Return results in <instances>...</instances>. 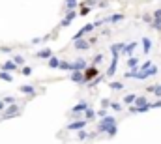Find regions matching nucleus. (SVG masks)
Returning a JSON list of instances; mask_svg holds the SVG:
<instances>
[{
    "mask_svg": "<svg viewBox=\"0 0 161 144\" xmlns=\"http://www.w3.org/2000/svg\"><path fill=\"white\" fill-rule=\"evenodd\" d=\"M21 92L23 94H28V96H36V90L32 86H21Z\"/></svg>",
    "mask_w": 161,
    "mask_h": 144,
    "instance_id": "obj_17",
    "label": "nucleus"
},
{
    "mask_svg": "<svg viewBox=\"0 0 161 144\" xmlns=\"http://www.w3.org/2000/svg\"><path fill=\"white\" fill-rule=\"evenodd\" d=\"M127 68H131L129 71L137 73V71H139V58H135V56H131V58L127 60Z\"/></svg>",
    "mask_w": 161,
    "mask_h": 144,
    "instance_id": "obj_4",
    "label": "nucleus"
},
{
    "mask_svg": "<svg viewBox=\"0 0 161 144\" xmlns=\"http://www.w3.org/2000/svg\"><path fill=\"white\" fill-rule=\"evenodd\" d=\"M122 19H124V15H120V13H116V15H113V17H109L107 21H109V23H118V21H122Z\"/></svg>",
    "mask_w": 161,
    "mask_h": 144,
    "instance_id": "obj_23",
    "label": "nucleus"
},
{
    "mask_svg": "<svg viewBox=\"0 0 161 144\" xmlns=\"http://www.w3.org/2000/svg\"><path fill=\"white\" fill-rule=\"evenodd\" d=\"M49 68H53V69L60 68V60H58L56 56H51V58H49Z\"/></svg>",
    "mask_w": 161,
    "mask_h": 144,
    "instance_id": "obj_15",
    "label": "nucleus"
},
{
    "mask_svg": "<svg viewBox=\"0 0 161 144\" xmlns=\"http://www.w3.org/2000/svg\"><path fill=\"white\" fill-rule=\"evenodd\" d=\"M111 51H113V56H116V58H118V54L124 51V43H114V45L111 47Z\"/></svg>",
    "mask_w": 161,
    "mask_h": 144,
    "instance_id": "obj_8",
    "label": "nucleus"
},
{
    "mask_svg": "<svg viewBox=\"0 0 161 144\" xmlns=\"http://www.w3.org/2000/svg\"><path fill=\"white\" fill-rule=\"evenodd\" d=\"M0 79H4V80H11V77H9L8 73H0Z\"/></svg>",
    "mask_w": 161,
    "mask_h": 144,
    "instance_id": "obj_32",
    "label": "nucleus"
},
{
    "mask_svg": "<svg viewBox=\"0 0 161 144\" xmlns=\"http://www.w3.org/2000/svg\"><path fill=\"white\" fill-rule=\"evenodd\" d=\"M96 75H97V69H96V68H90V69H86V73H84V79L90 80V79H94Z\"/></svg>",
    "mask_w": 161,
    "mask_h": 144,
    "instance_id": "obj_16",
    "label": "nucleus"
},
{
    "mask_svg": "<svg viewBox=\"0 0 161 144\" xmlns=\"http://www.w3.org/2000/svg\"><path fill=\"white\" fill-rule=\"evenodd\" d=\"M75 4H77L75 0H68V2H66V9H68V11H73V8H75Z\"/></svg>",
    "mask_w": 161,
    "mask_h": 144,
    "instance_id": "obj_24",
    "label": "nucleus"
},
{
    "mask_svg": "<svg viewBox=\"0 0 161 144\" xmlns=\"http://www.w3.org/2000/svg\"><path fill=\"white\" fill-rule=\"evenodd\" d=\"M86 68V62L80 58V60H75L73 64H71V71H80V69H84Z\"/></svg>",
    "mask_w": 161,
    "mask_h": 144,
    "instance_id": "obj_7",
    "label": "nucleus"
},
{
    "mask_svg": "<svg viewBox=\"0 0 161 144\" xmlns=\"http://www.w3.org/2000/svg\"><path fill=\"white\" fill-rule=\"evenodd\" d=\"M116 64H118V58H116V56H113V62H111V68L107 69V75H109V77H113V75H114V71H116Z\"/></svg>",
    "mask_w": 161,
    "mask_h": 144,
    "instance_id": "obj_10",
    "label": "nucleus"
},
{
    "mask_svg": "<svg viewBox=\"0 0 161 144\" xmlns=\"http://www.w3.org/2000/svg\"><path fill=\"white\" fill-rule=\"evenodd\" d=\"M154 17H156V19H161V9H156V11H154Z\"/></svg>",
    "mask_w": 161,
    "mask_h": 144,
    "instance_id": "obj_34",
    "label": "nucleus"
},
{
    "mask_svg": "<svg viewBox=\"0 0 161 144\" xmlns=\"http://www.w3.org/2000/svg\"><path fill=\"white\" fill-rule=\"evenodd\" d=\"M135 49H137V41H131V43L124 45V51H122V53H124L125 56H129V58H131V56H133V51H135Z\"/></svg>",
    "mask_w": 161,
    "mask_h": 144,
    "instance_id": "obj_3",
    "label": "nucleus"
},
{
    "mask_svg": "<svg viewBox=\"0 0 161 144\" xmlns=\"http://www.w3.org/2000/svg\"><path fill=\"white\" fill-rule=\"evenodd\" d=\"M135 99H137L135 94H127V96L124 97V103H125V105H131V103H135Z\"/></svg>",
    "mask_w": 161,
    "mask_h": 144,
    "instance_id": "obj_18",
    "label": "nucleus"
},
{
    "mask_svg": "<svg viewBox=\"0 0 161 144\" xmlns=\"http://www.w3.org/2000/svg\"><path fill=\"white\" fill-rule=\"evenodd\" d=\"M73 17H75V11H69V13H68V17L64 19V23H62V26H68V25H69V23L73 21Z\"/></svg>",
    "mask_w": 161,
    "mask_h": 144,
    "instance_id": "obj_20",
    "label": "nucleus"
},
{
    "mask_svg": "<svg viewBox=\"0 0 161 144\" xmlns=\"http://www.w3.org/2000/svg\"><path fill=\"white\" fill-rule=\"evenodd\" d=\"M148 92H154L156 97H161V84L159 86H148Z\"/></svg>",
    "mask_w": 161,
    "mask_h": 144,
    "instance_id": "obj_21",
    "label": "nucleus"
},
{
    "mask_svg": "<svg viewBox=\"0 0 161 144\" xmlns=\"http://www.w3.org/2000/svg\"><path fill=\"white\" fill-rule=\"evenodd\" d=\"M116 131H118V127H116V125H113V127L107 131V135H109V137H114V135H116Z\"/></svg>",
    "mask_w": 161,
    "mask_h": 144,
    "instance_id": "obj_27",
    "label": "nucleus"
},
{
    "mask_svg": "<svg viewBox=\"0 0 161 144\" xmlns=\"http://www.w3.org/2000/svg\"><path fill=\"white\" fill-rule=\"evenodd\" d=\"M101 60H103V54H97V56H96V58H94V62H96V64H99V62H101Z\"/></svg>",
    "mask_w": 161,
    "mask_h": 144,
    "instance_id": "obj_33",
    "label": "nucleus"
},
{
    "mask_svg": "<svg viewBox=\"0 0 161 144\" xmlns=\"http://www.w3.org/2000/svg\"><path fill=\"white\" fill-rule=\"evenodd\" d=\"M75 49H77V51H86V49H90V41L77 39V41H75Z\"/></svg>",
    "mask_w": 161,
    "mask_h": 144,
    "instance_id": "obj_6",
    "label": "nucleus"
},
{
    "mask_svg": "<svg viewBox=\"0 0 161 144\" xmlns=\"http://www.w3.org/2000/svg\"><path fill=\"white\" fill-rule=\"evenodd\" d=\"M86 125V120H77V122H71V124H68L66 127L69 129V131H79V129H82Z\"/></svg>",
    "mask_w": 161,
    "mask_h": 144,
    "instance_id": "obj_2",
    "label": "nucleus"
},
{
    "mask_svg": "<svg viewBox=\"0 0 161 144\" xmlns=\"http://www.w3.org/2000/svg\"><path fill=\"white\" fill-rule=\"evenodd\" d=\"M4 110V101H0V112Z\"/></svg>",
    "mask_w": 161,
    "mask_h": 144,
    "instance_id": "obj_37",
    "label": "nucleus"
},
{
    "mask_svg": "<svg viewBox=\"0 0 161 144\" xmlns=\"http://www.w3.org/2000/svg\"><path fill=\"white\" fill-rule=\"evenodd\" d=\"M15 69H17V64L15 62H6L2 66V71H15Z\"/></svg>",
    "mask_w": 161,
    "mask_h": 144,
    "instance_id": "obj_13",
    "label": "nucleus"
},
{
    "mask_svg": "<svg viewBox=\"0 0 161 144\" xmlns=\"http://www.w3.org/2000/svg\"><path fill=\"white\" fill-rule=\"evenodd\" d=\"M71 80H73V82H77V84H80V82H82V80H86V79H84V75H80L79 71H73Z\"/></svg>",
    "mask_w": 161,
    "mask_h": 144,
    "instance_id": "obj_14",
    "label": "nucleus"
},
{
    "mask_svg": "<svg viewBox=\"0 0 161 144\" xmlns=\"http://www.w3.org/2000/svg\"><path fill=\"white\" fill-rule=\"evenodd\" d=\"M60 69H64V71H71V64H68V62H60Z\"/></svg>",
    "mask_w": 161,
    "mask_h": 144,
    "instance_id": "obj_25",
    "label": "nucleus"
},
{
    "mask_svg": "<svg viewBox=\"0 0 161 144\" xmlns=\"http://www.w3.org/2000/svg\"><path fill=\"white\" fill-rule=\"evenodd\" d=\"M111 108H113V110H118V112H120V110H122V105H120V103H111Z\"/></svg>",
    "mask_w": 161,
    "mask_h": 144,
    "instance_id": "obj_29",
    "label": "nucleus"
},
{
    "mask_svg": "<svg viewBox=\"0 0 161 144\" xmlns=\"http://www.w3.org/2000/svg\"><path fill=\"white\" fill-rule=\"evenodd\" d=\"M109 86H111L113 90H122V88H124V84H122V82H111Z\"/></svg>",
    "mask_w": 161,
    "mask_h": 144,
    "instance_id": "obj_26",
    "label": "nucleus"
},
{
    "mask_svg": "<svg viewBox=\"0 0 161 144\" xmlns=\"http://www.w3.org/2000/svg\"><path fill=\"white\" fill-rule=\"evenodd\" d=\"M4 103H15V97H11V96H8V97L4 99Z\"/></svg>",
    "mask_w": 161,
    "mask_h": 144,
    "instance_id": "obj_30",
    "label": "nucleus"
},
{
    "mask_svg": "<svg viewBox=\"0 0 161 144\" xmlns=\"http://www.w3.org/2000/svg\"><path fill=\"white\" fill-rule=\"evenodd\" d=\"M23 73H25V75H30V73H32V68H25Z\"/></svg>",
    "mask_w": 161,
    "mask_h": 144,
    "instance_id": "obj_36",
    "label": "nucleus"
},
{
    "mask_svg": "<svg viewBox=\"0 0 161 144\" xmlns=\"http://www.w3.org/2000/svg\"><path fill=\"white\" fill-rule=\"evenodd\" d=\"M152 51V41L150 37H142V54H150Z\"/></svg>",
    "mask_w": 161,
    "mask_h": 144,
    "instance_id": "obj_5",
    "label": "nucleus"
},
{
    "mask_svg": "<svg viewBox=\"0 0 161 144\" xmlns=\"http://www.w3.org/2000/svg\"><path fill=\"white\" fill-rule=\"evenodd\" d=\"M36 56H38V58H51V56H53V51H51V49H43L40 53H36Z\"/></svg>",
    "mask_w": 161,
    "mask_h": 144,
    "instance_id": "obj_11",
    "label": "nucleus"
},
{
    "mask_svg": "<svg viewBox=\"0 0 161 144\" xmlns=\"http://www.w3.org/2000/svg\"><path fill=\"white\" fill-rule=\"evenodd\" d=\"M84 116H86V120H92V118L96 116V110H92V108L88 107L86 110H84Z\"/></svg>",
    "mask_w": 161,
    "mask_h": 144,
    "instance_id": "obj_22",
    "label": "nucleus"
},
{
    "mask_svg": "<svg viewBox=\"0 0 161 144\" xmlns=\"http://www.w3.org/2000/svg\"><path fill=\"white\" fill-rule=\"evenodd\" d=\"M97 116H101V118H105V116H107V110H105V108H101V110H97Z\"/></svg>",
    "mask_w": 161,
    "mask_h": 144,
    "instance_id": "obj_31",
    "label": "nucleus"
},
{
    "mask_svg": "<svg viewBox=\"0 0 161 144\" xmlns=\"http://www.w3.org/2000/svg\"><path fill=\"white\" fill-rule=\"evenodd\" d=\"M144 105H148V97H146V96H137L135 107H144Z\"/></svg>",
    "mask_w": 161,
    "mask_h": 144,
    "instance_id": "obj_9",
    "label": "nucleus"
},
{
    "mask_svg": "<svg viewBox=\"0 0 161 144\" xmlns=\"http://www.w3.org/2000/svg\"><path fill=\"white\" fill-rule=\"evenodd\" d=\"M88 137H90V135H88L86 131H82V129L79 131V139H80V141H84V139H88Z\"/></svg>",
    "mask_w": 161,
    "mask_h": 144,
    "instance_id": "obj_28",
    "label": "nucleus"
},
{
    "mask_svg": "<svg viewBox=\"0 0 161 144\" xmlns=\"http://www.w3.org/2000/svg\"><path fill=\"white\" fill-rule=\"evenodd\" d=\"M15 114H19V107H9L2 118H11V116H15Z\"/></svg>",
    "mask_w": 161,
    "mask_h": 144,
    "instance_id": "obj_12",
    "label": "nucleus"
},
{
    "mask_svg": "<svg viewBox=\"0 0 161 144\" xmlns=\"http://www.w3.org/2000/svg\"><path fill=\"white\" fill-rule=\"evenodd\" d=\"M113 125H116V118L107 114L105 118H101V122H99V125H97V133H107Z\"/></svg>",
    "mask_w": 161,
    "mask_h": 144,
    "instance_id": "obj_1",
    "label": "nucleus"
},
{
    "mask_svg": "<svg viewBox=\"0 0 161 144\" xmlns=\"http://www.w3.org/2000/svg\"><path fill=\"white\" fill-rule=\"evenodd\" d=\"M152 105V108H158V107H161V99L159 101H156V103H150Z\"/></svg>",
    "mask_w": 161,
    "mask_h": 144,
    "instance_id": "obj_35",
    "label": "nucleus"
},
{
    "mask_svg": "<svg viewBox=\"0 0 161 144\" xmlns=\"http://www.w3.org/2000/svg\"><path fill=\"white\" fill-rule=\"evenodd\" d=\"M86 108H88V105H86V103L82 101V103H79L77 107H73V108H71V112H73V114H77L79 110H86Z\"/></svg>",
    "mask_w": 161,
    "mask_h": 144,
    "instance_id": "obj_19",
    "label": "nucleus"
}]
</instances>
